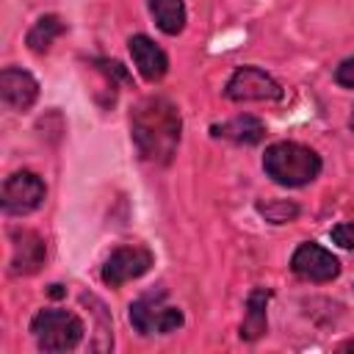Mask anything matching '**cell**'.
<instances>
[{
    "instance_id": "7c38bea8",
    "label": "cell",
    "mask_w": 354,
    "mask_h": 354,
    "mask_svg": "<svg viewBox=\"0 0 354 354\" xmlns=\"http://www.w3.org/2000/svg\"><path fill=\"white\" fill-rule=\"evenodd\" d=\"M271 293L266 288H254L246 299V315L241 321V340H257L268 332V318H266V307H268Z\"/></svg>"
},
{
    "instance_id": "277c9868",
    "label": "cell",
    "mask_w": 354,
    "mask_h": 354,
    "mask_svg": "<svg viewBox=\"0 0 354 354\" xmlns=\"http://www.w3.org/2000/svg\"><path fill=\"white\" fill-rule=\"evenodd\" d=\"M130 324L138 335H169L183 326V313L166 304V290H152L130 304Z\"/></svg>"
},
{
    "instance_id": "8992f818",
    "label": "cell",
    "mask_w": 354,
    "mask_h": 354,
    "mask_svg": "<svg viewBox=\"0 0 354 354\" xmlns=\"http://www.w3.org/2000/svg\"><path fill=\"white\" fill-rule=\"evenodd\" d=\"M224 97L232 102H252V100H279L282 97V86L263 69L257 66H241L232 72V77L227 80Z\"/></svg>"
},
{
    "instance_id": "44dd1931",
    "label": "cell",
    "mask_w": 354,
    "mask_h": 354,
    "mask_svg": "<svg viewBox=\"0 0 354 354\" xmlns=\"http://www.w3.org/2000/svg\"><path fill=\"white\" fill-rule=\"evenodd\" d=\"M351 130H354V113H351Z\"/></svg>"
},
{
    "instance_id": "ac0fdd59",
    "label": "cell",
    "mask_w": 354,
    "mask_h": 354,
    "mask_svg": "<svg viewBox=\"0 0 354 354\" xmlns=\"http://www.w3.org/2000/svg\"><path fill=\"white\" fill-rule=\"evenodd\" d=\"M335 80L346 88H354V58H346L337 69H335Z\"/></svg>"
},
{
    "instance_id": "2e32d148",
    "label": "cell",
    "mask_w": 354,
    "mask_h": 354,
    "mask_svg": "<svg viewBox=\"0 0 354 354\" xmlns=\"http://www.w3.org/2000/svg\"><path fill=\"white\" fill-rule=\"evenodd\" d=\"M257 213L271 224H285L299 216V205L288 199H266V202H257Z\"/></svg>"
},
{
    "instance_id": "4fadbf2b",
    "label": "cell",
    "mask_w": 354,
    "mask_h": 354,
    "mask_svg": "<svg viewBox=\"0 0 354 354\" xmlns=\"http://www.w3.org/2000/svg\"><path fill=\"white\" fill-rule=\"evenodd\" d=\"M216 138H230L235 144H257L263 136H266V124L257 119V116H249V113H241L224 124H213L210 127Z\"/></svg>"
},
{
    "instance_id": "9c48e42d",
    "label": "cell",
    "mask_w": 354,
    "mask_h": 354,
    "mask_svg": "<svg viewBox=\"0 0 354 354\" xmlns=\"http://www.w3.org/2000/svg\"><path fill=\"white\" fill-rule=\"evenodd\" d=\"M11 260H8V271L14 277H28L36 274L44 266V241L39 232L33 230H11Z\"/></svg>"
},
{
    "instance_id": "e0dca14e",
    "label": "cell",
    "mask_w": 354,
    "mask_h": 354,
    "mask_svg": "<svg viewBox=\"0 0 354 354\" xmlns=\"http://www.w3.org/2000/svg\"><path fill=\"white\" fill-rule=\"evenodd\" d=\"M329 238H332L340 249H354V221H343V224L332 227Z\"/></svg>"
},
{
    "instance_id": "30bf717a",
    "label": "cell",
    "mask_w": 354,
    "mask_h": 354,
    "mask_svg": "<svg viewBox=\"0 0 354 354\" xmlns=\"http://www.w3.org/2000/svg\"><path fill=\"white\" fill-rule=\"evenodd\" d=\"M0 97L8 108L28 111L39 97V83L30 72L17 69V66H6L0 72Z\"/></svg>"
},
{
    "instance_id": "d6986e66",
    "label": "cell",
    "mask_w": 354,
    "mask_h": 354,
    "mask_svg": "<svg viewBox=\"0 0 354 354\" xmlns=\"http://www.w3.org/2000/svg\"><path fill=\"white\" fill-rule=\"evenodd\" d=\"M340 351H354V337H351V340H346V343L340 346Z\"/></svg>"
},
{
    "instance_id": "ffe728a7",
    "label": "cell",
    "mask_w": 354,
    "mask_h": 354,
    "mask_svg": "<svg viewBox=\"0 0 354 354\" xmlns=\"http://www.w3.org/2000/svg\"><path fill=\"white\" fill-rule=\"evenodd\" d=\"M64 290H61V285H50V296H61Z\"/></svg>"
},
{
    "instance_id": "8fae6325",
    "label": "cell",
    "mask_w": 354,
    "mask_h": 354,
    "mask_svg": "<svg viewBox=\"0 0 354 354\" xmlns=\"http://www.w3.org/2000/svg\"><path fill=\"white\" fill-rule=\"evenodd\" d=\"M127 47H130V55H133V64H136L138 75H141L147 83H158V80L169 72V58H166V53H163L149 36L136 33V36H130Z\"/></svg>"
},
{
    "instance_id": "3957f363",
    "label": "cell",
    "mask_w": 354,
    "mask_h": 354,
    "mask_svg": "<svg viewBox=\"0 0 354 354\" xmlns=\"http://www.w3.org/2000/svg\"><path fill=\"white\" fill-rule=\"evenodd\" d=\"M30 332L41 351H69L83 340V321L66 310H39L30 318Z\"/></svg>"
},
{
    "instance_id": "5b68a950",
    "label": "cell",
    "mask_w": 354,
    "mask_h": 354,
    "mask_svg": "<svg viewBox=\"0 0 354 354\" xmlns=\"http://www.w3.org/2000/svg\"><path fill=\"white\" fill-rule=\"evenodd\" d=\"M44 194H47V188H44L39 174H33V171H14L3 183L0 205H3V210L8 216H25V213H33L44 202Z\"/></svg>"
},
{
    "instance_id": "ba28073f",
    "label": "cell",
    "mask_w": 354,
    "mask_h": 354,
    "mask_svg": "<svg viewBox=\"0 0 354 354\" xmlns=\"http://www.w3.org/2000/svg\"><path fill=\"white\" fill-rule=\"evenodd\" d=\"M290 268L296 277L310 279V282H329L340 274V260L326 252L324 246H318L315 241H304L299 243V249L290 257Z\"/></svg>"
},
{
    "instance_id": "52a82bcc",
    "label": "cell",
    "mask_w": 354,
    "mask_h": 354,
    "mask_svg": "<svg viewBox=\"0 0 354 354\" xmlns=\"http://www.w3.org/2000/svg\"><path fill=\"white\" fill-rule=\"evenodd\" d=\"M152 268V252L147 246H119L111 252V257L102 266V282L108 288H122L130 279H138Z\"/></svg>"
},
{
    "instance_id": "6da1fadb",
    "label": "cell",
    "mask_w": 354,
    "mask_h": 354,
    "mask_svg": "<svg viewBox=\"0 0 354 354\" xmlns=\"http://www.w3.org/2000/svg\"><path fill=\"white\" fill-rule=\"evenodd\" d=\"M183 133L180 111L166 97H144L130 111V136L138 155L147 163L166 166L171 163Z\"/></svg>"
},
{
    "instance_id": "9a60e30c",
    "label": "cell",
    "mask_w": 354,
    "mask_h": 354,
    "mask_svg": "<svg viewBox=\"0 0 354 354\" xmlns=\"http://www.w3.org/2000/svg\"><path fill=\"white\" fill-rule=\"evenodd\" d=\"M64 30H66V22H64L61 17L44 14V17H39V19L30 25V30H28V36H25V44H28L33 53H47L50 44H53Z\"/></svg>"
},
{
    "instance_id": "5bb4252c",
    "label": "cell",
    "mask_w": 354,
    "mask_h": 354,
    "mask_svg": "<svg viewBox=\"0 0 354 354\" xmlns=\"http://www.w3.org/2000/svg\"><path fill=\"white\" fill-rule=\"evenodd\" d=\"M147 6H149L155 25L166 36L183 33V28H185V3L183 0H147Z\"/></svg>"
},
{
    "instance_id": "7a4b0ae2",
    "label": "cell",
    "mask_w": 354,
    "mask_h": 354,
    "mask_svg": "<svg viewBox=\"0 0 354 354\" xmlns=\"http://www.w3.org/2000/svg\"><path fill=\"white\" fill-rule=\"evenodd\" d=\"M263 169L274 183H279L285 188H299V185L313 183L321 174V158L315 149H310L304 144L277 141L266 149Z\"/></svg>"
}]
</instances>
